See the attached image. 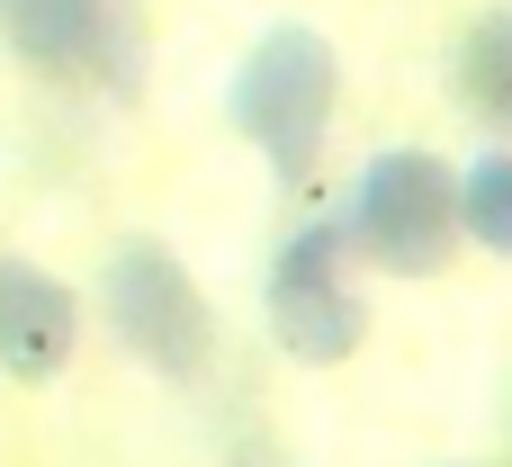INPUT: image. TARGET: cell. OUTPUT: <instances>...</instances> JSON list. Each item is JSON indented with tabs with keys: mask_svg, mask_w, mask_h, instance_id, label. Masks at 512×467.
Returning a JSON list of instances; mask_svg holds the SVG:
<instances>
[{
	"mask_svg": "<svg viewBox=\"0 0 512 467\" xmlns=\"http://www.w3.org/2000/svg\"><path fill=\"white\" fill-rule=\"evenodd\" d=\"M342 225H351V252L378 261L387 279H441L450 252L468 243L459 234V171L432 144H387L360 162Z\"/></svg>",
	"mask_w": 512,
	"mask_h": 467,
	"instance_id": "2",
	"label": "cell"
},
{
	"mask_svg": "<svg viewBox=\"0 0 512 467\" xmlns=\"http://www.w3.org/2000/svg\"><path fill=\"white\" fill-rule=\"evenodd\" d=\"M99 306H108V333L117 351H135L153 378L171 387H198L216 369V306L207 288L189 279V261L153 234H126L99 270Z\"/></svg>",
	"mask_w": 512,
	"mask_h": 467,
	"instance_id": "3",
	"label": "cell"
},
{
	"mask_svg": "<svg viewBox=\"0 0 512 467\" xmlns=\"http://www.w3.org/2000/svg\"><path fill=\"white\" fill-rule=\"evenodd\" d=\"M72 351H81V297L54 270H36V261L9 252L0 261V378L45 387V378L72 369Z\"/></svg>",
	"mask_w": 512,
	"mask_h": 467,
	"instance_id": "5",
	"label": "cell"
},
{
	"mask_svg": "<svg viewBox=\"0 0 512 467\" xmlns=\"http://www.w3.org/2000/svg\"><path fill=\"white\" fill-rule=\"evenodd\" d=\"M450 90H459V108H468L486 135L512 144V9H477V18L459 27V45H450Z\"/></svg>",
	"mask_w": 512,
	"mask_h": 467,
	"instance_id": "7",
	"label": "cell"
},
{
	"mask_svg": "<svg viewBox=\"0 0 512 467\" xmlns=\"http://www.w3.org/2000/svg\"><path fill=\"white\" fill-rule=\"evenodd\" d=\"M117 27H126L117 0H0V45H9L27 72H45V81L108 72Z\"/></svg>",
	"mask_w": 512,
	"mask_h": 467,
	"instance_id": "6",
	"label": "cell"
},
{
	"mask_svg": "<svg viewBox=\"0 0 512 467\" xmlns=\"http://www.w3.org/2000/svg\"><path fill=\"white\" fill-rule=\"evenodd\" d=\"M459 234L512 261V144H486L477 162H459Z\"/></svg>",
	"mask_w": 512,
	"mask_h": 467,
	"instance_id": "8",
	"label": "cell"
},
{
	"mask_svg": "<svg viewBox=\"0 0 512 467\" xmlns=\"http://www.w3.org/2000/svg\"><path fill=\"white\" fill-rule=\"evenodd\" d=\"M450 467H477V459H450Z\"/></svg>",
	"mask_w": 512,
	"mask_h": 467,
	"instance_id": "9",
	"label": "cell"
},
{
	"mask_svg": "<svg viewBox=\"0 0 512 467\" xmlns=\"http://www.w3.org/2000/svg\"><path fill=\"white\" fill-rule=\"evenodd\" d=\"M333 108H342V54H333V36L306 27V18L261 27V36L243 45L234 81H225L234 135H243V144L261 153V171H279V180H306V171H315V153H324V135H333Z\"/></svg>",
	"mask_w": 512,
	"mask_h": 467,
	"instance_id": "1",
	"label": "cell"
},
{
	"mask_svg": "<svg viewBox=\"0 0 512 467\" xmlns=\"http://www.w3.org/2000/svg\"><path fill=\"white\" fill-rule=\"evenodd\" d=\"M351 225L342 216H306L279 234L270 252V279H261V306H270V333L288 360L306 369H342L360 342H369V297L351 279Z\"/></svg>",
	"mask_w": 512,
	"mask_h": 467,
	"instance_id": "4",
	"label": "cell"
}]
</instances>
